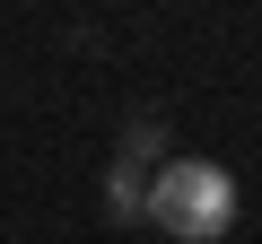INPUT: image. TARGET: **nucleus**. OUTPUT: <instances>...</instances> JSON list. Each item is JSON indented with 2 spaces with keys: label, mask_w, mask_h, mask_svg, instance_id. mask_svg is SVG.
<instances>
[{
  "label": "nucleus",
  "mask_w": 262,
  "mask_h": 244,
  "mask_svg": "<svg viewBox=\"0 0 262 244\" xmlns=\"http://www.w3.org/2000/svg\"><path fill=\"white\" fill-rule=\"evenodd\" d=\"M105 218L114 227H140L149 218V166H131V157L105 166Z\"/></svg>",
  "instance_id": "2"
},
{
  "label": "nucleus",
  "mask_w": 262,
  "mask_h": 244,
  "mask_svg": "<svg viewBox=\"0 0 262 244\" xmlns=\"http://www.w3.org/2000/svg\"><path fill=\"white\" fill-rule=\"evenodd\" d=\"M122 157L158 175V166H166V122H158V113H131V122H122Z\"/></svg>",
  "instance_id": "3"
},
{
  "label": "nucleus",
  "mask_w": 262,
  "mask_h": 244,
  "mask_svg": "<svg viewBox=\"0 0 262 244\" xmlns=\"http://www.w3.org/2000/svg\"><path fill=\"white\" fill-rule=\"evenodd\" d=\"M149 227H166L175 244H219L236 227V175L210 157H166L149 175Z\"/></svg>",
  "instance_id": "1"
}]
</instances>
